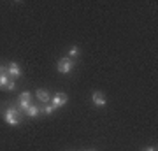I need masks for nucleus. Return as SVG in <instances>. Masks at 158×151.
<instances>
[{"instance_id":"nucleus-11","label":"nucleus","mask_w":158,"mask_h":151,"mask_svg":"<svg viewBox=\"0 0 158 151\" xmlns=\"http://www.w3.org/2000/svg\"><path fill=\"white\" fill-rule=\"evenodd\" d=\"M30 106H32V104H30V102H27V100H18V107H19V109H23V111H27Z\"/></svg>"},{"instance_id":"nucleus-12","label":"nucleus","mask_w":158,"mask_h":151,"mask_svg":"<svg viewBox=\"0 0 158 151\" xmlns=\"http://www.w3.org/2000/svg\"><path fill=\"white\" fill-rule=\"evenodd\" d=\"M55 111H56V109H55V107H53V106H46L44 109H42V112H44L46 116H49V114H53V112H55Z\"/></svg>"},{"instance_id":"nucleus-16","label":"nucleus","mask_w":158,"mask_h":151,"mask_svg":"<svg viewBox=\"0 0 158 151\" xmlns=\"http://www.w3.org/2000/svg\"><path fill=\"white\" fill-rule=\"evenodd\" d=\"M88 151H95V149H88Z\"/></svg>"},{"instance_id":"nucleus-5","label":"nucleus","mask_w":158,"mask_h":151,"mask_svg":"<svg viewBox=\"0 0 158 151\" xmlns=\"http://www.w3.org/2000/svg\"><path fill=\"white\" fill-rule=\"evenodd\" d=\"M91 102H93L97 107H104L106 106V97H104L102 91H93V93H91Z\"/></svg>"},{"instance_id":"nucleus-4","label":"nucleus","mask_w":158,"mask_h":151,"mask_svg":"<svg viewBox=\"0 0 158 151\" xmlns=\"http://www.w3.org/2000/svg\"><path fill=\"white\" fill-rule=\"evenodd\" d=\"M21 67L18 65L16 62H11L9 65H7V76L11 79H18V78H21Z\"/></svg>"},{"instance_id":"nucleus-6","label":"nucleus","mask_w":158,"mask_h":151,"mask_svg":"<svg viewBox=\"0 0 158 151\" xmlns=\"http://www.w3.org/2000/svg\"><path fill=\"white\" fill-rule=\"evenodd\" d=\"M35 95H37V99H39L40 102H44V104H48V102L51 100V97H49V91H48V90H37V91H35Z\"/></svg>"},{"instance_id":"nucleus-15","label":"nucleus","mask_w":158,"mask_h":151,"mask_svg":"<svg viewBox=\"0 0 158 151\" xmlns=\"http://www.w3.org/2000/svg\"><path fill=\"white\" fill-rule=\"evenodd\" d=\"M142 151H156V148H153V146H148V148H144Z\"/></svg>"},{"instance_id":"nucleus-2","label":"nucleus","mask_w":158,"mask_h":151,"mask_svg":"<svg viewBox=\"0 0 158 151\" xmlns=\"http://www.w3.org/2000/svg\"><path fill=\"white\" fill-rule=\"evenodd\" d=\"M74 69V60H70V58H62V60H58V65H56V70L60 74H69L72 72Z\"/></svg>"},{"instance_id":"nucleus-8","label":"nucleus","mask_w":158,"mask_h":151,"mask_svg":"<svg viewBox=\"0 0 158 151\" xmlns=\"http://www.w3.org/2000/svg\"><path fill=\"white\" fill-rule=\"evenodd\" d=\"M9 76L7 74H4V76H0V90H6V86H7V83H9Z\"/></svg>"},{"instance_id":"nucleus-10","label":"nucleus","mask_w":158,"mask_h":151,"mask_svg":"<svg viewBox=\"0 0 158 151\" xmlns=\"http://www.w3.org/2000/svg\"><path fill=\"white\" fill-rule=\"evenodd\" d=\"M18 100H27V102H32V95H30V91H23L21 95H19V99Z\"/></svg>"},{"instance_id":"nucleus-1","label":"nucleus","mask_w":158,"mask_h":151,"mask_svg":"<svg viewBox=\"0 0 158 151\" xmlns=\"http://www.w3.org/2000/svg\"><path fill=\"white\" fill-rule=\"evenodd\" d=\"M4 120L7 121V125L18 127V125H19V120H21V114H19V111H18L16 107L7 106V109L4 111Z\"/></svg>"},{"instance_id":"nucleus-7","label":"nucleus","mask_w":158,"mask_h":151,"mask_svg":"<svg viewBox=\"0 0 158 151\" xmlns=\"http://www.w3.org/2000/svg\"><path fill=\"white\" fill-rule=\"evenodd\" d=\"M40 111L42 109H39V106H30L28 109H27V116L28 118H35V116H39Z\"/></svg>"},{"instance_id":"nucleus-14","label":"nucleus","mask_w":158,"mask_h":151,"mask_svg":"<svg viewBox=\"0 0 158 151\" xmlns=\"http://www.w3.org/2000/svg\"><path fill=\"white\" fill-rule=\"evenodd\" d=\"M4 74H7V67L0 65V76H4Z\"/></svg>"},{"instance_id":"nucleus-3","label":"nucleus","mask_w":158,"mask_h":151,"mask_svg":"<svg viewBox=\"0 0 158 151\" xmlns=\"http://www.w3.org/2000/svg\"><path fill=\"white\" fill-rule=\"evenodd\" d=\"M67 100H69V97H67V93H56V95L51 99V106L55 107V109H60V107H63L65 104H67Z\"/></svg>"},{"instance_id":"nucleus-13","label":"nucleus","mask_w":158,"mask_h":151,"mask_svg":"<svg viewBox=\"0 0 158 151\" xmlns=\"http://www.w3.org/2000/svg\"><path fill=\"white\" fill-rule=\"evenodd\" d=\"M6 90H9V91H12V90H16V81H14V79H9V83H7Z\"/></svg>"},{"instance_id":"nucleus-9","label":"nucleus","mask_w":158,"mask_h":151,"mask_svg":"<svg viewBox=\"0 0 158 151\" xmlns=\"http://www.w3.org/2000/svg\"><path fill=\"white\" fill-rule=\"evenodd\" d=\"M76 56H79V48H76V46H74V48H70V49H69V58L72 60V58H76Z\"/></svg>"}]
</instances>
